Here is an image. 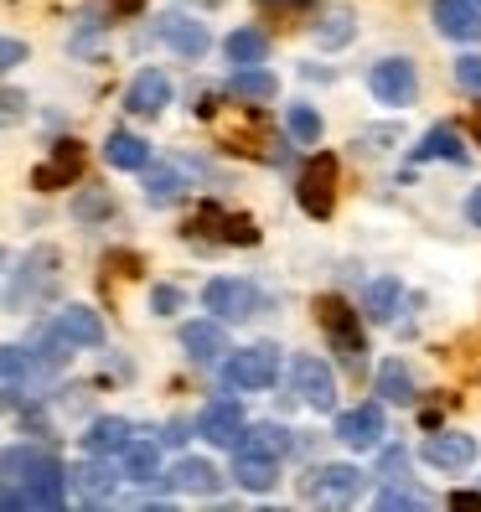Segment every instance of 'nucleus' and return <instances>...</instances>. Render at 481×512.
<instances>
[{
  "label": "nucleus",
  "mask_w": 481,
  "mask_h": 512,
  "mask_svg": "<svg viewBox=\"0 0 481 512\" xmlns=\"http://www.w3.org/2000/svg\"><path fill=\"white\" fill-rule=\"evenodd\" d=\"M316 321L326 331V342H332V352L342 357V368H363L368 363V337H363V321H357V311L347 306L342 295H321L316 300Z\"/></svg>",
  "instance_id": "obj_1"
},
{
  "label": "nucleus",
  "mask_w": 481,
  "mask_h": 512,
  "mask_svg": "<svg viewBox=\"0 0 481 512\" xmlns=\"http://www.w3.org/2000/svg\"><path fill=\"white\" fill-rule=\"evenodd\" d=\"M363 471L357 466H311L306 476H300V497L316 502V507H352L357 497H363Z\"/></svg>",
  "instance_id": "obj_2"
},
{
  "label": "nucleus",
  "mask_w": 481,
  "mask_h": 512,
  "mask_svg": "<svg viewBox=\"0 0 481 512\" xmlns=\"http://www.w3.org/2000/svg\"><path fill=\"white\" fill-rule=\"evenodd\" d=\"M295 202H300V213L306 218H332V207H337V156H311L306 171L295 176Z\"/></svg>",
  "instance_id": "obj_3"
},
{
  "label": "nucleus",
  "mask_w": 481,
  "mask_h": 512,
  "mask_svg": "<svg viewBox=\"0 0 481 512\" xmlns=\"http://www.w3.org/2000/svg\"><path fill=\"white\" fill-rule=\"evenodd\" d=\"M228 388H244V394H259V388H275L280 378V352L275 347H244L223 363Z\"/></svg>",
  "instance_id": "obj_4"
},
{
  "label": "nucleus",
  "mask_w": 481,
  "mask_h": 512,
  "mask_svg": "<svg viewBox=\"0 0 481 512\" xmlns=\"http://www.w3.org/2000/svg\"><path fill=\"white\" fill-rule=\"evenodd\" d=\"M52 280H57V249H32V254H26V264L16 269V285L6 290V306L11 311L37 306V300L52 290Z\"/></svg>",
  "instance_id": "obj_5"
},
{
  "label": "nucleus",
  "mask_w": 481,
  "mask_h": 512,
  "mask_svg": "<svg viewBox=\"0 0 481 512\" xmlns=\"http://www.w3.org/2000/svg\"><path fill=\"white\" fill-rule=\"evenodd\" d=\"M368 88L378 104H394V109H409L419 99V73L409 57H383V63L368 73Z\"/></svg>",
  "instance_id": "obj_6"
},
{
  "label": "nucleus",
  "mask_w": 481,
  "mask_h": 512,
  "mask_svg": "<svg viewBox=\"0 0 481 512\" xmlns=\"http://www.w3.org/2000/svg\"><path fill=\"white\" fill-rule=\"evenodd\" d=\"M290 378H295L300 404H311L316 414L337 409V373H332V363H321V357H311V352H306V357H295Z\"/></svg>",
  "instance_id": "obj_7"
},
{
  "label": "nucleus",
  "mask_w": 481,
  "mask_h": 512,
  "mask_svg": "<svg viewBox=\"0 0 481 512\" xmlns=\"http://www.w3.org/2000/svg\"><path fill=\"white\" fill-rule=\"evenodd\" d=\"M202 300H207V311H213L218 321H249L259 311V290L249 280H213L202 290Z\"/></svg>",
  "instance_id": "obj_8"
},
{
  "label": "nucleus",
  "mask_w": 481,
  "mask_h": 512,
  "mask_svg": "<svg viewBox=\"0 0 481 512\" xmlns=\"http://www.w3.org/2000/svg\"><path fill=\"white\" fill-rule=\"evenodd\" d=\"M156 32H161V42H166L176 57H187V63H197V57L213 47L207 26H202L197 16H187V11H166V16L156 21Z\"/></svg>",
  "instance_id": "obj_9"
},
{
  "label": "nucleus",
  "mask_w": 481,
  "mask_h": 512,
  "mask_svg": "<svg viewBox=\"0 0 481 512\" xmlns=\"http://www.w3.org/2000/svg\"><path fill=\"white\" fill-rule=\"evenodd\" d=\"M337 440L347 450H378V440H383V404H357V409L337 414Z\"/></svg>",
  "instance_id": "obj_10"
},
{
  "label": "nucleus",
  "mask_w": 481,
  "mask_h": 512,
  "mask_svg": "<svg viewBox=\"0 0 481 512\" xmlns=\"http://www.w3.org/2000/svg\"><path fill=\"white\" fill-rule=\"evenodd\" d=\"M435 471H466L476 461V435H456V430H440L425 440V450H419Z\"/></svg>",
  "instance_id": "obj_11"
},
{
  "label": "nucleus",
  "mask_w": 481,
  "mask_h": 512,
  "mask_svg": "<svg viewBox=\"0 0 481 512\" xmlns=\"http://www.w3.org/2000/svg\"><path fill=\"white\" fill-rule=\"evenodd\" d=\"M228 450L233 456H249V461H280L290 450V430H280V425H244Z\"/></svg>",
  "instance_id": "obj_12"
},
{
  "label": "nucleus",
  "mask_w": 481,
  "mask_h": 512,
  "mask_svg": "<svg viewBox=\"0 0 481 512\" xmlns=\"http://www.w3.org/2000/svg\"><path fill=\"white\" fill-rule=\"evenodd\" d=\"M78 176H83V145H78V140H57V145H52V161L37 166L32 182H37L42 192H57V187L78 182Z\"/></svg>",
  "instance_id": "obj_13"
},
{
  "label": "nucleus",
  "mask_w": 481,
  "mask_h": 512,
  "mask_svg": "<svg viewBox=\"0 0 481 512\" xmlns=\"http://www.w3.org/2000/svg\"><path fill=\"white\" fill-rule=\"evenodd\" d=\"M182 347H187V357L197 368H213V363H223V352H228V331L218 321H187L182 326Z\"/></svg>",
  "instance_id": "obj_14"
},
{
  "label": "nucleus",
  "mask_w": 481,
  "mask_h": 512,
  "mask_svg": "<svg viewBox=\"0 0 481 512\" xmlns=\"http://www.w3.org/2000/svg\"><path fill=\"white\" fill-rule=\"evenodd\" d=\"M52 337L68 342V347H99L104 342V321H99V311H88V306H68V311H57Z\"/></svg>",
  "instance_id": "obj_15"
},
{
  "label": "nucleus",
  "mask_w": 481,
  "mask_h": 512,
  "mask_svg": "<svg viewBox=\"0 0 481 512\" xmlns=\"http://www.w3.org/2000/svg\"><path fill=\"white\" fill-rule=\"evenodd\" d=\"M435 26H440V37L476 42L481 37V6L476 0H435Z\"/></svg>",
  "instance_id": "obj_16"
},
{
  "label": "nucleus",
  "mask_w": 481,
  "mask_h": 512,
  "mask_svg": "<svg viewBox=\"0 0 481 512\" xmlns=\"http://www.w3.org/2000/svg\"><path fill=\"white\" fill-rule=\"evenodd\" d=\"M171 104V78L161 73V68H145V73H135V83H130V94H125V109L130 114H161Z\"/></svg>",
  "instance_id": "obj_17"
},
{
  "label": "nucleus",
  "mask_w": 481,
  "mask_h": 512,
  "mask_svg": "<svg viewBox=\"0 0 481 512\" xmlns=\"http://www.w3.org/2000/svg\"><path fill=\"white\" fill-rule=\"evenodd\" d=\"M238 430H244V409H238L233 399H218V404H207L197 414V435L213 440V445H233Z\"/></svg>",
  "instance_id": "obj_18"
},
{
  "label": "nucleus",
  "mask_w": 481,
  "mask_h": 512,
  "mask_svg": "<svg viewBox=\"0 0 481 512\" xmlns=\"http://www.w3.org/2000/svg\"><path fill=\"white\" fill-rule=\"evenodd\" d=\"M197 228H207L218 238V244H259V228L249 223V218H233V213H223L218 202H207L202 213H197Z\"/></svg>",
  "instance_id": "obj_19"
},
{
  "label": "nucleus",
  "mask_w": 481,
  "mask_h": 512,
  "mask_svg": "<svg viewBox=\"0 0 481 512\" xmlns=\"http://www.w3.org/2000/svg\"><path fill=\"white\" fill-rule=\"evenodd\" d=\"M135 440V430H130V419H114V414H104V419H94L88 425V435H83V445H88V456H119Z\"/></svg>",
  "instance_id": "obj_20"
},
{
  "label": "nucleus",
  "mask_w": 481,
  "mask_h": 512,
  "mask_svg": "<svg viewBox=\"0 0 481 512\" xmlns=\"http://www.w3.org/2000/svg\"><path fill=\"white\" fill-rule=\"evenodd\" d=\"M104 161H109L114 171H145V166H150V145H145L140 135L114 130V135L104 140Z\"/></svg>",
  "instance_id": "obj_21"
},
{
  "label": "nucleus",
  "mask_w": 481,
  "mask_h": 512,
  "mask_svg": "<svg viewBox=\"0 0 481 512\" xmlns=\"http://www.w3.org/2000/svg\"><path fill=\"white\" fill-rule=\"evenodd\" d=\"M171 481H176V487H182V492H197V497H213V492L223 487L218 466H213V461H202V456H187V461H176Z\"/></svg>",
  "instance_id": "obj_22"
},
{
  "label": "nucleus",
  "mask_w": 481,
  "mask_h": 512,
  "mask_svg": "<svg viewBox=\"0 0 481 512\" xmlns=\"http://www.w3.org/2000/svg\"><path fill=\"white\" fill-rule=\"evenodd\" d=\"M68 481L78 487V497H83L88 507H99V502H109V497H114V471H109L104 461H88V466L68 471Z\"/></svg>",
  "instance_id": "obj_23"
},
{
  "label": "nucleus",
  "mask_w": 481,
  "mask_h": 512,
  "mask_svg": "<svg viewBox=\"0 0 481 512\" xmlns=\"http://www.w3.org/2000/svg\"><path fill=\"white\" fill-rule=\"evenodd\" d=\"M223 52H228V63L254 68V63H264V57H269V37H264V32H254V26H238V32H228Z\"/></svg>",
  "instance_id": "obj_24"
},
{
  "label": "nucleus",
  "mask_w": 481,
  "mask_h": 512,
  "mask_svg": "<svg viewBox=\"0 0 481 512\" xmlns=\"http://www.w3.org/2000/svg\"><path fill=\"white\" fill-rule=\"evenodd\" d=\"M435 156H445V161H466V145H461V135L450 130V125H435L425 140L414 145V161H435Z\"/></svg>",
  "instance_id": "obj_25"
},
{
  "label": "nucleus",
  "mask_w": 481,
  "mask_h": 512,
  "mask_svg": "<svg viewBox=\"0 0 481 512\" xmlns=\"http://www.w3.org/2000/svg\"><path fill=\"white\" fill-rule=\"evenodd\" d=\"M378 394L388 404H414V373L399 363V357H388V363L378 368Z\"/></svg>",
  "instance_id": "obj_26"
},
{
  "label": "nucleus",
  "mask_w": 481,
  "mask_h": 512,
  "mask_svg": "<svg viewBox=\"0 0 481 512\" xmlns=\"http://www.w3.org/2000/svg\"><path fill=\"white\" fill-rule=\"evenodd\" d=\"M233 481L244 492H269L280 481V461H249V456H233Z\"/></svg>",
  "instance_id": "obj_27"
},
{
  "label": "nucleus",
  "mask_w": 481,
  "mask_h": 512,
  "mask_svg": "<svg viewBox=\"0 0 481 512\" xmlns=\"http://www.w3.org/2000/svg\"><path fill=\"white\" fill-rule=\"evenodd\" d=\"M119 456H125V476H130V481H156V471H161V450L150 445V440H130L125 450H119Z\"/></svg>",
  "instance_id": "obj_28"
},
{
  "label": "nucleus",
  "mask_w": 481,
  "mask_h": 512,
  "mask_svg": "<svg viewBox=\"0 0 481 512\" xmlns=\"http://www.w3.org/2000/svg\"><path fill=\"white\" fill-rule=\"evenodd\" d=\"M399 300H404V285H399L394 275L373 280V285H368V316H373V321H394V316H399Z\"/></svg>",
  "instance_id": "obj_29"
},
{
  "label": "nucleus",
  "mask_w": 481,
  "mask_h": 512,
  "mask_svg": "<svg viewBox=\"0 0 481 512\" xmlns=\"http://www.w3.org/2000/svg\"><path fill=\"white\" fill-rule=\"evenodd\" d=\"M228 94H238V99H275V73H264L259 63L254 68H238L228 78Z\"/></svg>",
  "instance_id": "obj_30"
},
{
  "label": "nucleus",
  "mask_w": 481,
  "mask_h": 512,
  "mask_svg": "<svg viewBox=\"0 0 481 512\" xmlns=\"http://www.w3.org/2000/svg\"><path fill=\"white\" fill-rule=\"evenodd\" d=\"M47 461H52L47 450H32V445H11V450H0V471H6V476H16V481L37 476Z\"/></svg>",
  "instance_id": "obj_31"
},
{
  "label": "nucleus",
  "mask_w": 481,
  "mask_h": 512,
  "mask_svg": "<svg viewBox=\"0 0 481 512\" xmlns=\"http://www.w3.org/2000/svg\"><path fill=\"white\" fill-rule=\"evenodd\" d=\"M145 197L156 207L176 202V197H182V176H176L171 166H145Z\"/></svg>",
  "instance_id": "obj_32"
},
{
  "label": "nucleus",
  "mask_w": 481,
  "mask_h": 512,
  "mask_svg": "<svg viewBox=\"0 0 481 512\" xmlns=\"http://www.w3.org/2000/svg\"><path fill=\"white\" fill-rule=\"evenodd\" d=\"M430 497L425 492H409V487H383L378 492V512H425Z\"/></svg>",
  "instance_id": "obj_33"
},
{
  "label": "nucleus",
  "mask_w": 481,
  "mask_h": 512,
  "mask_svg": "<svg viewBox=\"0 0 481 512\" xmlns=\"http://www.w3.org/2000/svg\"><path fill=\"white\" fill-rule=\"evenodd\" d=\"M285 125H290V135H295L300 145H316V140H321V114L306 109V104H295V109L285 114Z\"/></svg>",
  "instance_id": "obj_34"
},
{
  "label": "nucleus",
  "mask_w": 481,
  "mask_h": 512,
  "mask_svg": "<svg viewBox=\"0 0 481 512\" xmlns=\"http://www.w3.org/2000/svg\"><path fill=\"white\" fill-rule=\"evenodd\" d=\"M32 373V352L26 347H0V383H16Z\"/></svg>",
  "instance_id": "obj_35"
},
{
  "label": "nucleus",
  "mask_w": 481,
  "mask_h": 512,
  "mask_svg": "<svg viewBox=\"0 0 481 512\" xmlns=\"http://www.w3.org/2000/svg\"><path fill=\"white\" fill-rule=\"evenodd\" d=\"M456 83L466 88V94H476V99H481V52L456 57Z\"/></svg>",
  "instance_id": "obj_36"
},
{
  "label": "nucleus",
  "mask_w": 481,
  "mask_h": 512,
  "mask_svg": "<svg viewBox=\"0 0 481 512\" xmlns=\"http://www.w3.org/2000/svg\"><path fill=\"white\" fill-rule=\"evenodd\" d=\"M347 37H352V16H342V11H337V16H326V26L316 32V42H321V47H342Z\"/></svg>",
  "instance_id": "obj_37"
},
{
  "label": "nucleus",
  "mask_w": 481,
  "mask_h": 512,
  "mask_svg": "<svg viewBox=\"0 0 481 512\" xmlns=\"http://www.w3.org/2000/svg\"><path fill=\"white\" fill-rule=\"evenodd\" d=\"M150 311H156V316H171V311H182V290H171V285H156V290H150Z\"/></svg>",
  "instance_id": "obj_38"
},
{
  "label": "nucleus",
  "mask_w": 481,
  "mask_h": 512,
  "mask_svg": "<svg viewBox=\"0 0 481 512\" xmlns=\"http://www.w3.org/2000/svg\"><path fill=\"white\" fill-rule=\"evenodd\" d=\"M21 63H26V42L0 37V73H11V68H21Z\"/></svg>",
  "instance_id": "obj_39"
},
{
  "label": "nucleus",
  "mask_w": 481,
  "mask_h": 512,
  "mask_svg": "<svg viewBox=\"0 0 481 512\" xmlns=\"http://www.w3.org/2000/svg\"><path fill=\"white\" fill-rule=\"evenodd\" d=\"M78 218H94V213H114V202L109 197H78V207H73Z\"/></svg>",
  "instance_id": "obj_40"
},
{
  "label": "nucleus",
  "mask_w": 481,
  "mask_h": 512,
  "mask_svg": "<svg viewBox=\"0 0 481 512\" xmlns=\"http://www.w3.org/2000/svg\"><path fill=\"white\" fill-rule=\"evenodd\" d=\"M445 502L456 507V512H481V492H450Z\"/></svg>",
  "instance_id": "obj_41"
},
{
  "label": "nucleus",
  "mask_w": 481,
  "mask_h": 512,
  "mask_svg": "<svg viewBox=\"0 0 481 512\" xmlns=\"http://www.w3.org/2000/svg\"><path fill=\"white\" fill-rule=\"evenodd\" d=\"M383 476H404V450H388L383 456Z\"/></svg>",
  "instance_id": "obj_42"
},
{
  "label": "nucleus",
  "mask_w": 481,
  "mask_h": 512,
  "mask_svg": "<svg viewBox=\"0 0 481 512\" xmlns=\"http://www.w3.org/2000/svg\"><path fill=\"white\" fill-rule=\"evenodd\" d=\"M466 218L481 228V187H476V192H471V202H466Z\"/></svg>",
  "instance_id": "obj_43"
},
{
  "label": "nucleus",
  "mask_w": 481,
  "mask_h": 512,
  "mask_svg": "<svg viewBox=\"0 0 481 512\" xmlns=\"http://www.w3.org/2000/svg\"><path fill=\"white\" fill-rule=\"evenodd\" d=\"M109 6H114V11H119V16H135V11H140V6H145V0H109Z\"/></svg>",
  "instance_id": "obj_44"
},
{
  "label": "nucleus",
  "mask_w": 481,
  "mask_h": 512,
  "mask_svg": "<svg viewBox=\"0 0 481 512\" xmlns=\"http://www.w3.org/2000/svg\"><path fill=\"white\" fill-rule=\"evenodd\" d=\"M471 135H476V145H481V104L471 109Z\"/></svg>",
  "instance_id": "obj_45"
},
{
  "label": "nucleus",
  "mask_w": 481,
  "mask_h": 512,
  "mask_svg": "<svg viewBox=\"0 0 481 512\" xmlns=\"http://www.w3.org/2000/svg\"><path fill=\"white\" fill-rule=\"evenodd\" d=\"M264 6H311V0H264Z\"/></svg>",
  "instance_id": "obj_46"
},
{
  "label": "nucleus",
  "mask_w": 481,
  "mask_h": 512,
  "mask_svg": "<svg viewBox=\"0 0 481 512\" xmlns=\"http://www.w3.org/2000/svg\"><path fill=\"white\" fill-rule=\"evenodd\" d=\"M0 502H6V492H0Z\"/></svg>",
  "instance_id": "obj_47"
},
{
  "label": "nucleus",
  "mask_w": 481,
  "mask_h": 512,
  "mask_svg": "<svg viewBox=\"0 0 481 512\" xmlns=\"http://www.w3.org/2000/svg\"><path fill=\"white\" fill-rule=\"evenodd\" d=\"M476 6H481V0H476Z\"/></svg>",
  "instance_id": "obj_48"
}]
</instances>
